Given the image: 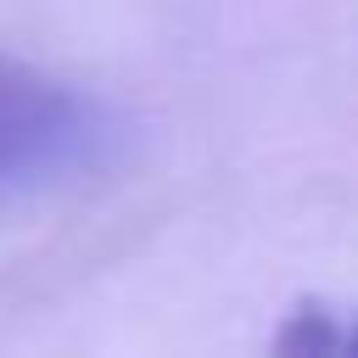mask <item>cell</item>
Here are the masks:
<instances>
[{
  "instance_id": "cell-1",
  "label": "cell",
  "mask_w": 358,
  "mask_h": 358,
  "mask_svg": "<svg viewBox=\"0 0 358 358\" xmlns=\"http://www.w3.org/2000/svg\"><path fill=\"white\" fill-rule=\"evenodd\" d=\"M106 145L112 123L84 90L0 50V201L95 168Z\"/></svg>"
},
{
  "instance_id": "cell-2",
  "label": "cell",
  "mask_w": 358,
  "mask_h": 358,
  "mask_svg": "<svg viewBox=\"0 0 358 358\" xmlns=\"http://www.w3.org/2000/svg\"><path fill=\"white\" fill-rule=\"evenodd\" d=\"M341 347H358V324H352V330H347V336H341Z\"/></svg>"
}]
</instances>
